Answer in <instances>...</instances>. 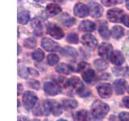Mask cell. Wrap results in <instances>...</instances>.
<instances>
[{
  "label": "cell",
  "mask_w": 129,
  "mask_h": 121,
  "mask_svg": "<svg viewBox=\"0 0 129 121\" xmlns=\"http://www.w3.org/2000/svg\"><path fill=\"white\" fill-rule=\"evenodd\" d=\"M110 111L109 106L100 100H96L91 106V114L95 119H103Z\"/></svg>",
  "instance_id": "6da1fadb"
},
{
  "label": "cell",
  "mask_w": 129,
  "mask_h": 121,
  "mask_svg": "<svg viewBox=\"0 0 129 121\" xmlns=\"http://www.w3.org/2000/svg\"><path fill=\"white\" fill-rule=\"evenodd\" d=\"M43 107L44 111L48 113H52L54 116H59L61 115L62 110L60 104L55 100L52 99H46L43 103Z\"/></svg>",
  "instance_id": "7a4b0ae2"
},
{
  "label": "cell",
  "mask_w": 129,
  "mask_h": 121,
  "mask_svg": "<svg viewBox=\"0 0 129 121\" xmlns=\"http://www.w3.org/2000/svg\"><path fill=\"white\" fill-rule=\"evenodd\" d=\"M37 95L34 92L27 90L23 93V106L27 110H31L34 107L36 103H37Z\"/></svg>",
  "instance_id": "3957f363"
},
{
  "label": "cell",
  "mask_w": 129,
  "mask_h": 121,
  "mask_svg": "<svg viewBox=\"0 0 129 121\" xmlns=\"http://www.w3.org/2000/svg\"><path fill=\"white\" fill-rule=\"evenodd\" d=\"M47 32L52 38L56 40H60L64 37V32L58 25L55 23H49L47 27Z\"/></svg>",
  "instance_id": "277c9868"
},
{
  "label": "cell",
  "mask_w": 129,
  "mask_h": 121,
  "mask_svg": "<svg viewBox=\"0 0 129 121\" xmlns=\"http://www.w3.org/2000/svg\"><path fill=\"white\" fill-rule=\"evenodd\" d=\"M99 55L100 56H102L103 58L109 60L111 59V56L113 53V47L111 44L103 42L100 44V46L99 47Z\"/></svg>",
  "instance_id": "5b68a950"
},
{
  "label": "cell",
  "mask_w": 129,
  "mask_h": 121,
  "mask_svg": "<svg viewBox=\"0 0 129 121\" xmlns=\"http://www.w3.org/2000/svg\"><path fill=\"white\" fill-rule=\"evenodd\" d=\"M41 46L48 52H57L60 50L59 44L50 38L44 37L41 40Z\"/></svg>",
  "instance_id": "8992f818"
},
{
  "label": "cell",
  "mask_w": 129,
  "mask_h": 121,
  "mask_svg": "<svg viewBox=\"0 0 129 121\" xmlns=\"http://www.w3.org/2000/svg\"><path fill=\"white\" fill-rule=\"evenodd\" d=\"M123 15V10L119 8H112L107 12V18L112 23H119L122 20Z\"/></svg>",
  "instance_id": "52a82bcc"
},
{
  "label": "cell",
  "mask_w": 129,
  "mask_h": 121,
  "mask_svg": "<svg viewBox=\"0 0 129 121\" xmlns=\"http://www.w3.org/2000/svg\"><path fill=\"white\" fill-rule=\"evenodd\" d=\"M99 96L103 99H108L112 95V87L109 83H101L97 86Z\"/></svg>",
  "instance_id": "ba28073f"
},
{
  "label": "cell",
  "mask_w": 129,
  "mask_h": 121,
  "mask_svg": "<svg viewBox=\"0 0 129 121\" xmlns=\"http://www.w3.org/2000/svg\"><path fill=\"white\" fill-rule=\"evenodd\" d=\"M74 13L79 18H85L90 14V9L85 4L82 3H78L75 4L74 7Z\"/></svg>",
  "instance_id": "9c48e42d"
},
{
  "label": "cell",
  "mask_w": 129,
  "mask_h": 121,
  "mask_svg": "<svg viewBox=\"0 0 129 121\" xmlns=\"http://www.w3.org/2000/svg\"><path fill=\"white\" fill-rule=\"evenodd\" d=\"M44 90L45 94L50 96H55L60 92V88L57 84L52 82H46L44 84Z\"/></svg>",
  "instance_id": "30bf717a"
},
{
  "label": "cell",
  "mask_w": 129,
  "mask_h": 121,
  "mask_svg": "<svg viewBox=\"0 0 129 121\" xmlns=\"http://www.w3.org/2000/svg\"><path fill=\"white\" fill-rule=\"evenodd\" d=\"M89 9H90V15L93 18H99L103 15V9L102 6L98 3L95 2L89 3Z\"/></svg>",
  "instance_id": "8fae6325"
},
{
  "label": "cell",
  "mask_w": 129,
  "mask_h": 121,
  "mask_svg": "<svg viewBox=\"0 0 129 121\" xmlns=\"http://www.w3.org/2000/svg\"><path fill=\"white\" fill-rule=\"evenodd\" d=\"M82 42L86 47L94 49L98 44V40L91 34H86L82 36Z\"/></svg>",
  "instance_id": "7c38bea8"
},
{
  "label": "cell",
  "mask_w": 129,
  "mask_h": 121,
  "mask_svg": "<svg viewBox=\"0 0 129 121\" xmlns=\"http://www.w3.org/2000/svg\"><path fill=\"white\" fill-rule=\"evenodd\" d=\"M115 91L118 95H123L127 87V82L124 79H117L113 83Z\"/></svg>",
  "instance_id": "4fadbf2b"
},
{
  "label": "cell",
  "mask_w": 129,
  "mask_h": 121,
  "mask_svg": "<svg viewBox=\"0 0 129 121\" xmlns=\"http://www.w3.org/2000/svg\"><path fill=\"white\" fill-rule=\"evenodd\" d=\"M82 78L86 83L90 84V83H94L95 82L97 79V77L95 74V72L92 69L89 68L82 73Z\"/></svg>",
  "instance_id": "5bb4252c"
},
{
  "label": "cell",
  "mask_w": 129,
  "mask_h": 121,
  "mask_svg": "<svg viewBox=\"0 0 129 121\" xmlns=\"http://www.w3.org/2000/svg\"><path fill=\"white\" fill-rule=\"evenodd\" d=\"M111 62L112 64L115 65V66H119L123 65L124 62V57L122 54V52L119 50H115L113 52V53L111 56Z\"/></svg>",
  "instance_id": "9a60e30c"
},
{
  "label": "cell",
  "mask_w": 129,
  "mask_h": 121,
  "mask_svg": "<svg viewBox=\"0 0 129 121\" xmlns=\"http://www.w3.org/2000/svg\"><path fill=\"white\" fill-rule=\"evenodd\" d=\"M74 121H90V117L87 111L86 110H80L75 112L74 115Z\"/></svg>",
  "instance_id": "2e32d148"
},
{
  "label": "cell",
  "mask_w": 129,
  "mask_h": 121,
  "mask_svg": "<svg viewBox=\"0 0 129 121\" xmlns=\"http://www.w3.org/2000/svg\"><path fill=\"white\" fill-rule=\"evenodd\" d=\"M79 30L82 32H93L95 29V23L90 20H84L79 24Z\"/></svg>",
  "instance_id": "e0dca14e"
},
{
  "label": "cell",
  "mask_w": 129,
  "mask_h": 121,
  "mask_svg": "<svg viewBox=\"0 0 129 121\" xmlns=\"http://www.w3.org/2000/svg\"><path fill=\"white\" fill-rule=\"evenodd\" d=\"M31 27L33 28V32L36 36H40L43 34V26L39 19L34 18L31 23Z\"/></svg>",
  "instance_id": "ac0fdd59"
},
{
  "label": "cell",
  "mask_w": 129,
  "mask_h": 121,
  "mask_svg": "<svg viewBox=\"0 0 129 121\" xmlns=\"http://www.w3.org/2000/svg\"><path fill=\"white\" fill-rule=\"evenodd\" d=\"M99 32L101 35V36L105 40H107V39H109V37H110L111 32L108 29V25L106 21L100 22L99 25Z\"/></svg>",
  "instance_id": "d6986e66"
},
{
  "label": "cell",
  "mask_w": 129,
  "mask_h": 121,
  "mask_svg": "<svg viewBox=\"0 0 129 121\" xmlns=\"http://www.w3.org/2000/svg\"><path fill=\"white\" fill-rule=\"evenodd\" d=\"M56 71L59 73V74H70L71 73L74 72V69L71 66L68 64H64V63H60L56 67Z\"/></svg>",
  "instance_id": "ffe728a7"
},
{
  "label": "cell",
  "mask_w": 129,
  "mask_h": 121,
  "mask_svg": "<svg viewBox=\"0 0 129 121\" xmlns=\"http://www.w3.org/2000/svg\"><path fill=\"white\" fill-rule=\"evenodd\" d=\"M46 13L49 16H55L56 15H58L60 11H61V8L60 6H58L57 4L55 3H50L47 5L46 7Z\"/></svg>",
  "instance_id": "44dd1931"
},
{
  "label": "cell",
  "mask_w": 129,
  "mask_h": 121,
  "mask_svg": "<svg viewBox=\"0 0 129 121\" xmlns=\"http://www.w3.org/2000/svg\"><path fill=\"white\" fill-rule=\"evenodd\" d=\"M112 72L117 77H124L128 78L129 77V67H115L112 69Z\"/></svg>",
  "instance_id": "7402d4cb"
},
{
  "label": "cell",
  "mask_w": 129,
  "mask_h": 121,
  "mask_svg": "<svg viewBox=\"0 0 129 121\" xmlns=\"http://www.w3.org/2000/svg\"><path fill=\"white\" fill-rule=\"evenodd\" d=\"M111 34L112 37L114 39L119 40L124 35V29L121 26L115 25V26H114L112 27Z\"/></svg>",
  "instance_id": "603a6c76"
},
{
  "label": "cell",
  "mask_w": 129,
  "mask_h": 121,
  "mask_svg": "<svg viewBox=\"0 0 129 121\" xmlns=\"http://www.w3.org/2000/svg\"><path fill=\"white\" fill-rule=\"evenodd\" d=\"M61 105L66 110H72L78 106V103L74 99H63Z\"/></svg>",
  "instance_id": "cb8c5ba5"
},
{
  "label": "cell",
  "mask_w": 129,
  "mask_h": 121,
  "mask_svg": "<svg viewBox=\"0 0 129 121\" xmlns=\"http://www.w3.org/2000/svg\"><path fill=\"white\" fill-rule=\"evenodd\" d=\"M30 19L29 12L27 11H20L18 13V23L20 24H26Z\"/></svg>",
  "instance_id": "d4e9b609"
},
{
  "label": "cell",
  "mask_w": 129,
  "mask_h": 121,
  "mask_svg": "<svg viewBox=\"0 0 129 121\" xmlns=\"http://www.w3.org/2000/svg\"><path fill=\"white\" fill-rule=\"evenodd\" d=\"M31 57L33 60H35L36 62H42L44 58V53L40 48H37V49H36L32 52Z\"/></svg>",
  "instance_id": "484cf974"
},
{
  "label": "cell",
  "mask_w": 129,
  "mask_h": 121,
  "mask_svg": "<svg viewBox=\"0 0 129 121\" xmlns=\"http://www.w3.org/2000/svg\"><path fill=\"white\" fill-rule=\"evenodd\" d=\"M61 53L64 56H72V57H75V56H78V52L76 51V49L70 46H66L64 48H63L61 50Z\"/></svg>",
  "instance_id": "4316f807"
},
{
  "label": "cell",
  "mask_w": 129,
  "mask_h": 121,
  "mask_svg": "<svg viewBox=\"0 0 129 121\" xmlns=\"http://www.w3.org/2000/svg\"><path fill=\"white\" fill-rule=\"evenodd\" d=\"M94 66L98 70H104L108 67V64L103 59H96L94 62Z\"/></svg>",
  "instance_id": "83f0119b"
},
{
  "label": "cell",
  "mask_w": 129,
  "mask_h": 121,
  "mask_svg": "<svg viewBox=\"0 0 129 121\" xmlns=\"http://www.w3.org/2000/svg\"><path fill=\"white\" fill-rule=\"evenodd\" d=\"M37 41L34 37H29L23 40V46L27 48H33L36 46Z\"/></svg>",
  "instance_id": "f1b7e54d"
},
{
  "label": "cell",
  "mask_w": 129,
  "mask_h": 121,
  "mask_svg": "<svg viewBox=\"0 0 129 121\" xmlns=\"http://www.w3.org/2000/svg\"><path fill=\"white\" fill-rule=\"evenodd\" d=\"M47 60H48V63L49 66H55V65L58 63L60 58L56 54H49L48 56Z\"/></svg>",
  "instance_id": "f546056e"
},
{
  "label": "cell",
  "mask_w": 129,
  "mask_h": 121,
  "mask_svg": "<svg viewBox=\"0 0 129 121\" xmlns=\"http://www.w3.org/2000/svg\"><path fill=\"white\" fill-rule=\"evenodd\" d=\"M18 74L20 78H27L28 74V68H26L23 66H19L18 68Z\"/></svg>",
  "instance_id": "4dcf8cb0"
},
{
  "label": "cell",
  "mask_w": 129,
  "mask_h": 121,
  "mask_svg": "<svg viewBox=\"0 0 129 121\" xmlns=\"http://www.w3.org/2000/svg\"><path fill=\"white\" fill-rule=\"evenodd\" d=\"M67 42L70 44H78V36L77 33H70L66 38Z\"/></svg>",
  "instance_id": "1f68e13d"
},
{
  "label": "cell",
  "mask_w": 129,
  "mask_h": 121,
  "mask_svg": "<svg viewBox=\"0 0 129 121\" xmlns=\"http://www.w3.org/2000/svg\"><path fill=\"white\" fill-rule=\"evenodd\" d=\"M89 69V65L85 62H81L78 65V69H77V71L78 72H82V71H85L86 70Z\"/></svg>",
  "instance_id": "d6a6232c"
},
{
  "label": "cell",
  "mask_w": 129,
  "mask_h": 121,
  "mask_svg": "<svg viewBox=\"0 0 129 121\" xmlns=\"http://www.w3.org/2000/svg\"><path fill=\"white\" fill-rule=\"evenodd\" d=\"M75 23H76V19L71 17H69L68 19H64L63 21V24L66 27H71L73 25H74Z\"/></svg>",
  "instance_id": "836d02e7"
},
{
  "label": "cell",
  "mask_w": 129,
  "mask_h": 121,
  "mask_svg": "<svg viewBox=\"0 0 129 121\" xmlns=\"http://www.w3.org/2000/svg\"><path fill=\"white\" fill-rule=\"evenodd\" d=\"M28 86H29L32 89H35V90H40V82H38V81H36V80H31V81H30V82H28Z\"/></svg>",
  "instance_id": "e575fe53"
},
{
  "label": "cell",
  "mask_w": 129,
  "mask_h": 121,
  "mask_svg": "<svg viewBox=\"0 0 129 121\" xmlns=\"http://www.w3.org/2000/svg\"><path fill=\"white\" fill-rule=\"evenodd\" d=\"M119 119H120V121H129V112L123 111L119 113Z\"/></svg>",
  "instance_id": "d590c367"
},
{
  "label": "cell",
  "mask_w": 129,
  "mask_h": 121,
  "mask_svg": "<svg viewBox=\"0 0 129 121\" xmlns=\"http://www.w3.org/2000/svg\"><path fill=\"white\" fill-rule=\"evenodd\" d=\"M119 3H120L119 1H115V0H113V1H102V3L104 6L106 7H111L118 4Z\"/></svg>",
  "instance_id": "8d00e7d4"
},
{
  "label": "cell",
  "mask_w": 129,
  "mask_h": 121,
  "mask_svg": "<svg viewBox=\"0 0 129 121\" xmlns=\"http://www.w3.org/2000/svg\"><path fill=\"white\" fill-rule=\"evenodd\" d=\"M121 22H122L126 27H129V15H123V18H122V20H121Z\"/></svg>",
  "instance_id": "74e56055"
},
{
  "label": "cell",
  "mask_w": 129,
  "mask_h": 121,
  "mask_svg": "<svg viewBox=\"0 0 129 121\" xmlns=\"http://www.w3.org/2000/svg\"><path fill=\"white\" fill-rule=\"evenodd\" d=\"M28 74L32 77H38L39 76L38 71H36L35 69H32V68H28Z\"/></svg>",
  "instance_id": "f35d334b"
},
{
  "label": "cell",
  "mask_w": 129,
  "mask_h": 121,
  "mask_svg": "<svg viewBox=\"0 0 129 121\" xmlns=\"http://www.w3.org/2000/svg\"><path fill=\"white\" fill-rule=\"evenodd\" d=\"M123 104L124 105V107H126L127 108H129V96H126L122 99Z\"/></svg>",
  "instance_id": "ab89813d"
},
{
  "label": "cell",
  "mask_w": 129,
  "mask_h": 121,
  "mask_svg": "<svg viewBox=\"0 0 129 121\" xmlns=\"http://www.w3.org/2000/svg\"><path fill=\"white\" fill-rule=\"evenodd\" d=\"M22 90H23V86H22V85L19 83V84H18V95H21Z\"/></svg>",
  "instance_id": "60d3db41"
},
{
  "label": "cell",
  "mask_w": 129,
  "mask_h": 121,
  "mask_svg": "<svg viewBox=\"0 0 129 121\" xmlns=\"http://www.w3.org/2000/svg\"><path fill=\"white\" fill-rule=\"evenodd\" d=\"M18 121H27V119L24 116H19L18 117Z\"/></svg>",
  "instance_id": "b9f144b4"
},
{
  "label": "cell",
  "mask_w": 129,
  "mask_h": 121,
  "mask_svg": "<svg viewBox=\"0 0 129 121\" xmlns=\"http://www.w3.org/2000/svg\"><path fill=\"white\" fill-rule=\"evenodd\" d=\"M126 7L129 10V1H126Z\"/></svg>",
  "instance_id": "7bdbcfd3"
},
{
  "label": "cell",
  "mask_w": 129,
  "mask_h": 121,
  "mask_svg": "<svg viewBox=\"0 0 129 121\" xmlns=\"http://www.w3.org/2000/svg\"><path fill=\"white\" fill-rule=\"evenodd\" d=\"M57 121H67V120H66V119H58Z\"/></svg>",
  "instance_id": "ee69618b"
},
{
  "label": "cell",
  "mask_w": 129,
  "mask_h": 121,
  "mask_svg": "<svg viewBox=\"0 0 129 121\" xmlns=\"http://www.w3.org/2000/svg\"><path fill=\"white\" fill-rule=\"evenodd\" d=\"M18 48H19V51H18V54H19V52H20V47H19V45H18Z\"/></svg>",
  "instance_id": "f6af8a7d"
},
{
  "label": "cell",
  "mask_w": 129,
  "mask_h": 121,
  "mask_svg": "<svg viewBox=\"0 0 129 121\" xmlns=\"http://www.w3.org/2000/svg\"><path fill=\"white\" fill-rule=\"evenodd\" d=\"M127 92H128V94H129V86H128V87H127Z\"/></svg>",
  "instance_id": "bcb514c9"
}]
</instances>
